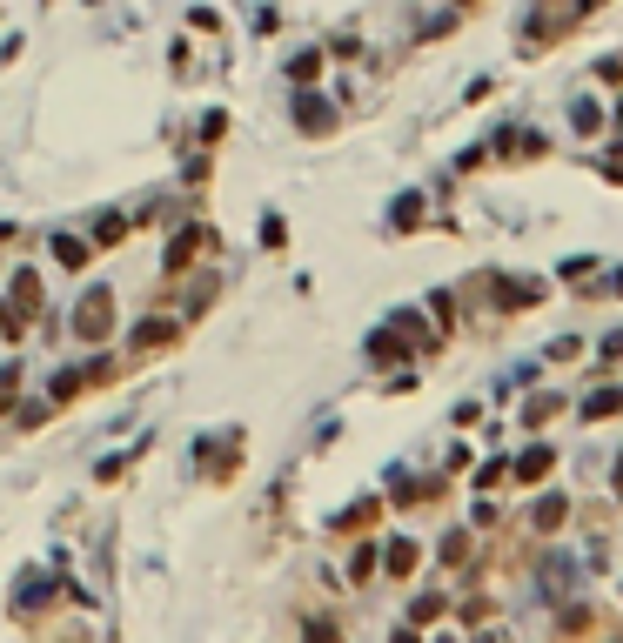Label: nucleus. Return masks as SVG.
Segmentation results:
<instances>
[{
    "instance_id": "1",
    "label": "nucleus",
    "mask_w": 623,
    "mask_h": 643,
    "mask_svg": "<svg viewBox=\"0 0 623 643\" xmlns=\"http://www.w3.org/2000/svg\"><path fill=\"white\" fill-rule=\"evenodd\" d=\"M577 21H583L577 0H536V21L523 27V47H550V41H563V34H570Z\"/></svg>"
},
{
    "instance_id": "2",
    "label": "nucleus",
    "mask_w": 623,
    "mask_h": 643,
    "mask_svg": "<svg viewBox=\"0 0 623 643\" xmlns=\"http://www.w3.org/2000/svg\"><path fill=\"white\" fill-rule=\"evenodd\" d=\"M577 416H583V422H610V416H623V382H603L597 396H583V402H577Z\"/></svg>"
},
{
    "instance_id": "3",
    "label": "nucleus",
    "mask_w": 623,
    "mask_h": 643,
    "mask_svg": "<svg viewBox=\"0 0 623 643\" xmlns=\"http://www.w3.org/2000/svg\"><path fill=\"white\" fill-rule=\"evenodd\" d=\"M603 121H610V114H603V101H597V94H577V101H570V128H577V141L603 134Z\"/></svg>"
},
{
    "instance_id": "4",
    "label": "nucleus",
    "mask_w": 623,
    "mask_h": 643,
    "mask_svg": "<svg viewBox=\"0 0 623 643\" xmlns=\"http://www.w3.org/2000/svg\"><path fill=\"white\" fill-rule=\"evenodd\" d=\"M550 469H557V449H550V443H536L530 456H523V463H516V476H523V483H543V476H550Z\"/></svg>"
},
{
    "instance_id": "5",
    "label": "nucleus",
    "mask_w": 623,
    "mask_h": 643,
    "mask_svg": "<svg viewBox=\"0 0 623 643\" xmlns=\"http://www.w3.org/2000/svg\"><path fill=\"white\" fill-rule=\"evenodd\" d=\"M597 88H623V54H603L597 61Z\"/></svg>"
},
{
    "instance_id": "6",
    "label": "nucleus",
    "mask_w": 623,
    "mask_h": 643,
    "mask_svg": "<svg viewBox=\"0 0 623 643\" xmlns=\"http://www.w3.org/2000/svg\"><path fill=\"white\" fill-rule=\"evenodd\" d=\"M557 409H563V396H536L530 409H523V422H530V429H536V422H550V416H557Z\"/></svg>"
},
{
    "instance_id": "7",
    "label": "nucleus",
    "mask_w": 623,
    "mask_h": 643,
    "mask_svg": "<svg viewBox=\"0 0 623 643\" xmlns=\"http://www.w3.org/2000/svg\"><path fill=\"white\" fill-rule=\"evenodd\" d=\"M563 516H570V503H563V496H550V503H543V510H536V530H557Z\"/></svg>"
},
{
    "instance_id": "8",
    "label": "nucleus",
    "mask_w": 623,
    "mask_h": 643,
    "mask_svg": "<svg viewBox=\"0 0 623 643\" xmlns=\"http://www.w3.org/2000/svg\"><path fill=\"white\" fill-rule=\"evenodd\" d=\"M322 74V54H295V81H315Z\"/></svg>"
},
{
    "instance_id": "9",
    "label": "nucleus",
    "mask_w": 623,
    "mask_h": 643,
    "mask_svg": "<svg viewBox=\"0 0 623 643\" xmlns=\"http://www.w3.org/2000/svg\"><path fill=\"white\" fill-rule=\"evenodd\" d=\"M597 362H623V335H610V342H603V349H597Z\"/></svg>"
},
{
    "instance_id": "10",
    "label": "nucleus",
    "mask_w": 623,
    "mask_h": 643,
    "mask_svg": "<svg viewBox=\"0 0 623 643\" xmlns=\"http://www.w3.org/2000/svg\"><path fill=\"white\" fill-rule=\"evenodd\" d=\"M610 128H617V148H623V94H617V108H610Z\"/></svg>"
},
{
    "instance_id": "11",
    "label": "nucleus",
    "mask_w": 623,
    "mask_h": 643,
    "mask_svg": "<svg viewBox=\"0 0 623 643\" xmlns=\"http://www.w3.org/2000/svg\"><path fill=\"white\" fill-rule=\"evenodd\" d=\"M617 489H623V456H617Z\"/></svg>"
}]
</instances>
